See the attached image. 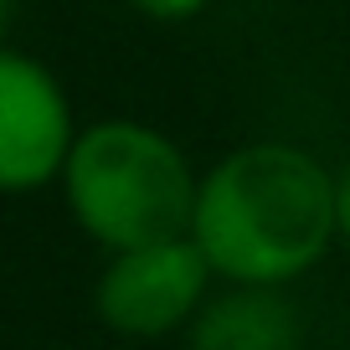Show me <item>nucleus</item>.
I'll return each mask as SVG.
<instances>
[{"label": "nucleus", "mask_w": 350, "mask_h": 350, "mask_svg": "<svg viewBox=\"0 0 350 350\" xmlns=\"http://www.w3.org/2000/svg\"><path fill=\"white\" fill-rule=\"evenodd\" d=\"M335 237V175L299 144H242L201 175L191 242L237 288L309 273Z\"/></svg>", "instance_id": "f257e3e1"}, {"label": "nucleus", "mask_w": 350, "mask_h": 350, "mask_svg": "<svg viewBox=\"0 0 350 350\" xmlns=\"http://www.w3.org/2000/svg\"><path fill=\"white\" fill-rule=\"evenodd\" d=\"M62 186L88 237L103 242L109 252H134L191 237L201 180L191 175L180 144L165 139L160 129L109 119L72 139Z\"/></svg>", "instance_id": "f03ea898"}, {"label": "nucleus", "mask_w": 350, "mask_h": 350, "mask_svg": "<svg viewBox=\"0 0 350 350\" xmlns=\"http://www.w3.org/2000/svg\"><path fill=\"white\" fill-rule=\"evenodd\" d=\"M211 284V262L191 237L154 242V247L113 252L98 278V319L119 335L154 340L191 325Z\"/></svg>", "instance_id": "7ed1b4c3"}, {"label": "nucleus", "mask_w": 350, "mask_h": 350, "mask_svg": "<svg viewBox=\"0 0 350 350\" xmlns=\"http://www.w3.org/2000/svg\"><path fill=\"white\" fill-rule=\"evenodd\" d=\"M72 154V113L57 77L21 52H0V191H36Z\"/></svg>", "instance_id": "20e7f679"}, {"label": "nucleus", "mask_w": 350, "mask_h": 350, "mask_svg": "<svg viewBox=\"0 0 350 350\" xmlns=\"http://www.w3.org/2000/svg\"><path fill=\"white\" fill-rule=\"evenodd\" d=\"M304 325L278 288H237L191 319V350H299Z\"/></svg>", "instance_id": "39448f33"}, {"label": "nucleus", "mask_w": 350, "mask_h": 350, "mask_svg": "<svg viewBox=\"0 0 350 350\" xmlns=\"http://www.w3.org/2000/svg\"><path fill=\"white\" fill-rule=\"evenodd\" d=\"M144 16H160V21H180V16H191V11H201L206 0H134Z\"/></svg>", "instance_id": "423d86ee"}, {"label": "nucleus", "mask_w": 350, "mask_h": 350, "mask_svg": "<svg viewBox=\"0 0 350 350\" xmlns=\"http://www.w3.org/2000/svg\"><path fill=\"white\" fill-rule=\"evenodd\" d=\"M335 227H340V237L350 242V165L335 175Z\"/></svg>", "instance_id": "0eeeda50"}, {"label": "nucleus", "mask_w": 350, "mask_h": 350, "mask_svg": "<svg viewBox=\"0 0 350 350\" xmlns=\"http://www.w3.org/2000/svg\"><path fill=\"white\" fill-rule=\"evenodd\" d=\"M5 21H11V0H0V31H5Z\"/></svg>", "instance_id": "6e6552de"}]
</instances>
